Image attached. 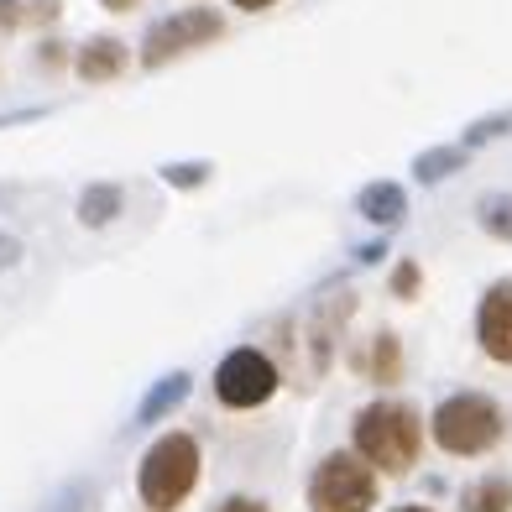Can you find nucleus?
<instances>
[{"mask_svg":"<svg viewBox=\"0 0 512 512\" xmlns=\"http://www.w3.org/2000/svg\"><path fill=\"white\" fill-rule=\"evenodd\" d=\"M16 256H21V241L16 236H0V272L16 267Z\"/></svg>","mask_w":512,"mask_h":512,"instance_id":"obj_20","label":"nucleus"},{"mask_svg":"<svg viewBox=\"0 0 512 512\" xmlns=\"http://www.w3.org/2000/svg\"><path fill=\"white\" fill-rule=\"evenodd\" d=\"M283 387V377H277V361L267 351H256V345H241V351H230L215 371V398L225 408H236V413H251V408H262L272 403V392Z\"/></svg>","mask_w":512,"mask_h":512,"instance_id":"obj_5","label":"nucleus"},{"mask_svg":"<svg viewBox=\"0 0 512 512\" xmlns=\"http://www.w3.org/2000/svg\"><path fill=\"white\" fill-rule=\"evenodd\" d=\"M21 27V0H0V32H16Z\"/></svg>","mask_w":512,"mask_h":512,"instance_id":"obj_19","label":"nucleus"},{"mask_svg":"<svg viewBox=\"0 0 512 512\" xmlns=\"http://www.w3.org/2000/svg\"><path fill=\"white\" fill-rule=\"evenodd\" d=\"M199 486V439L194 434H162L157 445L142 455V471H136V492L152 512H178L189 502V492Z\"/></svg>","mask_w":512,"mask_h":512,"instance_id":"obj_2","label":"nucleus"},{"mask_svg":"<svg viewBox=\"0 0 512 512\" xmlns=\"http://www.w3.org/2000/svg\"><path fill=\"white\" fill-rule=\"evenodd\" d=\"M377 507V471L351 450H335L309 476V512H371Z\"/></svg>","mask_w":512,"mask_h":512,"instance_id":"obj_4","label":"nucleus"},{"mask_svg":"<svg viewBox=\"0 0 512 512\" xmlns=\"http://www.w3.org/2000/svg\"><path fill=\"white\" fill-rule=\"evenodd\" d=\"M481 230L497 241H512V199H486L481 204Z\"/></svg>","mask_w":512,"mask_h":512,"instance_id":"obj_15","label":"nucleus"},{"mask_svg":"<svg viewBox=\"0 0 512 512\" xmlns=\"http://www.w3.org/2000/svg\"><path fill=\"white\" fill-rule=\"evenodd\" d=\"M204 168H168V183H199Z\"/></svg>","mask_w":512,"mask_h":512,"instance_id":"obj_22","label":"nucleus"},{"mask_svg":"<svg viewBox=\"0 0 512 512\" xmlns=\"http://www.w3.org/2000/svg\"><path fill=\"white\" fill-rule=\"evenodd\" d=\"M418 288H424V272H418V262H398V267H392V293H398V298H413Z\"/></svg>","mask_w":512,"mask_h":512,"instance_id":"obj_17","label":"nucleus"},{"mask_svg":"<svg viewBox=\"0 0 512 512\" xmlns=\"http://www.w3.org/2000/svg\"><path fill=\"white\" fill-rule=\"evenodd\" d=\"M371 382H382V387H392V382H398L403 377V345H398V335H377V340H371Z\"/></svg>","mask_w":512,"mask_h":512,"instance_id":"obj_13","label":"nucleus"},{"mask_svg":"<svg viewBox=\"0 0 512 512\" xmlns=\"http://www.w3.org/2000/svg\"><path fill=\"white\" fill-rule=\"evenodd\" d=\"M121 204H126L121 183H89L84 199H79V220L84 225H110L115 215H121Z\"/></svg>","mask_w":512,"mask_h":512,"instance_id":"obj_11","label":"nucleus"},{"mask_svg":"<svg viewBox=\"0 0 512 512\" xmlns=\"http://www.w3.org/2000/svg\"><path fill=\"white\" fill-rule=\"evenodd\" d=\"M215 37H225V21H220L215 11H204V6L173 11V16H162L157 27L147 32V42H142V63H147V68H162L168 58L189 53V48H204V42H215Z\"/></svg>","mask_w":512,"mask_h":512,"instance_id":"obj_6","label":"nucleus"},{"mask_svg":"<svg viewBox=\"0 0 512 512\" xmlns=\"http://www.w3.org/2000/svg\"><path fill=\"white\" fill-rule=\"evenodd\" d=\"M126 68H131V48L121 37H89L74 53V74L84 84H110V79H121Z\"/></svg>","mask_w":512,"mask_h":512,"instance_id":"obj_8","label":"nucleus"},{"mask_svg":"<svg viewBox=\"0 0 512 512\" xmlns=\"http://www.w3.org/2000/svg\"><path fill=\"white\" fill-rule=\"evenodd\" d=\"M460 507L465 512H512V481L507 476H486V481H476L471 492L460 497Z\"/></svg>","mask_w":512,"mask_h":512,"instance_id":"obj_12","label":"nucleus"},{"mask_svg":"<svg viewBox=\"0 0 512 512\" xmlns=\"http://www.w3.org/2000/svg\"><path fill=\"white\" fill-rule=\"evenodd\" d=\"M356 460H366L371 471H382V476H408L413 465H418V450H424V418H418L408 403H366L356 413Z\"/></svg>","mask_w":512,"mask_h":512,"instance_id":"obj_1","label":"nucleus"},{"mask_svg":"<svg viewBox=\"0 0 512 512\" xmlns=\"http://www.w3.org/2000/svg\"><path fill=\"white\" fill-rule=\"evenodd\" d=\"M183 398H189V371H173V377H162V382L147 392V403H142V413H136V424H157V418L173 413Z\"/></svg>","mask_w":512,"mask_h":512,"instance_id":"obj_10","label":"nucleus"},{"mask_svg":"<svg viewBox=\"0 0 512 512\" xmlns=\"http://www.w3.org/2000/svg\"><path fill=\"white\" fill-rule=\"evenodd\" d=\"M230 6H241V11H267V6H277V0H230Z\"/></svg>","mask_w":512,"mask_h":512,"instance_id":"obj_24","label":"nucleus"},{"mask_svg":"<svg viewBox=\"0 0 512 512\" xmlns=\"http://www.w3.org/2000/svg\"><path fill=\"white\" fill-rule=\"evenodd\" d=\"M403 209H408V199H403L398 183H371V189L361 194V215H366L371 225H398Z\"/></svg>","mask_w":512,"mask_h":512,"instance_id":"obj_9","label":"nucleus"},{"mask_svg":"<svg viewBox=\"0 0 512 512\" xmlns=\"http://www.w3.org/2000/svg\"><path fill=\"white\" fill-rule=\"evenodd\" d=\"M392 512H434V507H392Z\"/></svg>","mask_w":512,"mask_h":512,"instance_id":"obj_25","label":"nucleus"},{"mask_svg":"<svg viewBox=\"0 0 512 512\" xmlns=\"http://www.w3.org/2000/svg\"><path fill=\"white\" fill-rule=\"evenodd\" d=\"M220 512H267V502H256V497H230Z\"/></svg>","mask_w":512,"mask_h":512,"instance_id":"obj_21","label":"nucleus"},{"mask_svg":"<svg viewBox=\"0 0 512 512\" xmlns=\"http://www.w3.org/2000/svg\"><path fill=\"white\" fill-rule=\"evenodd\" d=\"M100 6H105V11H115V16H126V11L142 6V0H100Z\"/></svg>","mask_w":512,"mask_h":512,"instance_id":"obj_23","label":"nucleus"},{"mask_svg":"<svg viewBox=\"0 0 512 512\" xmlns=\"http://www.w3.org/2000/svg\"><path fill=\"white\" fill-rule=\"evenodd\" d=\"M502 429H507L502 424V408L486 398V392H455V398H445V403L434 408V418H429L434 445L445 450V455H460V460L497 450Z\"/></svg>","mask_w":512,"mask_h":512,"instance_id":"obj_3","label":"nucleus"},{"mask_svg":"<svg viewBox=\"0 0 512 512\" xmlns=\"http://www.w3.org/2000/svg\"><path fill=\"white\" fill-rule=\"evenodd\" d=\"M37 68H42V74H58V68H68V48L48 37V42L37 48Z\"/></svg>","mask_w":512,"mask_h":512,"instance_id":"obj_18","label":"nucleus"},{"mask_svg":"<svg viewBox=\"0 0 512 512\" xmlns=\"http://www.w3.org/2000/svg\"><path fill=\"white\" fill-rule=\"evenodd\" d=\"M63 16V0H21V27H53Z\"/></svg>","mask_w":512,"mask_h":512,"instance_id":"obj_16","label":"nucleus"},{"mask_svg":"<svg viewBox=\"0 0 512 512\" xmlns=\"http://www.w3.org/2000/svg\"><path fill=\"white\" fill-rule=\"evenodd\" d=\"M460 162H465L460 147H439V152H424V157H418V162H413V173L434 183V178H445L450 168H460Z\"/></svg>","mask_w":512,"mask_h":512,"instance_id":"obj_14","label":"nucleus"},{"mask_svg":"<svg viewBox=\"0 0 512 512\" xmlns=\"http://www.w3.org/2000/svg\"><path fill=\"white\" fill-rule=\"evenodd\" d=\"M476 340L497 366H512V277L486 288L481 314H476Z\"/></svg>","mask_w":512,"mask_h":512,"instance_id":"obj_7","label":"nucleus"}]
</instances>
